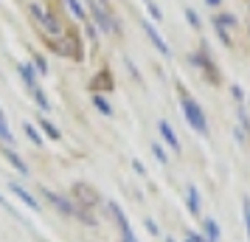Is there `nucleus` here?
I'll list each match as a JSON object with an SVG mask.
<instances>
[{
  "instance_id": "nucleus-30",
  "label": "nucleus",
  "mask_w": 250,
  "mask_h": 242,
  "mask_svg": "<svg viewBox=\"0 0 250 242\" xmlns=\"http://www.w3.org/2000/svg\"><path fill=\"white\" fill-rule=\"evenodd\" d=\"M208 3H211V6H219V3H222V0H208Z\"/></svg>"
},
{
  "instance_id": "nucleus-15",
  "label": "nucleus",
  "mask_w": 250,
  "mask_h": 242,
  "mask_svg": "<svg viewBox=\"0 0 250 242\" xmlns=\"http://www.w3.org/2000/svg\"><path fill=\"white\" fill-rule=\"evenodd\" d=\"M93 107L102 110V115H113V107H110V102L104 99L102 93H93Z\"/></svg>"
},
{
  "instance_id": "nucleus-29",
  "label": "nucleus",
  "mask_w": 250,
  "mask_h": 242,
  "mask_svg": "<svg viewBox=\"0 0 250 242\" xmlns=\"http://www.w3.org/2000/svg\"><path fill=\"white\" fill-rule=\"evenodd\" d=\"M0 206H3V208H9V203H6V200H3V195H0Z\"/></svg>"
},
{
  "instance_id": "nucleus-3",
  "label": "nucleus",
  "mask_w": 250,
  "mask_h": 242,
  "mask_svg": "<svg viewBox=\"0 0 250 242\" xmlns=\"http://www.w3.org/2000/svg\"><path fill=\"white\" fill-rule=\"evenodd\" d=\"M70 197H73L82 208H87V211H93V208L102 203L99 192H96L90 183H73V186H70Z\"/></svg>"
},
{
  "instance_id": "nucleus-7",
  "label": "nucleus",
  "mask_w": 250,
  "mask_h": 242,
  "mask_svg": "<svg viewBox=\"0 0 250 242\" xmlns=\"http://www.w3.org/2000/svg\"><path fill=\"white\" fill-rule=\"evenodd\" d=\"M203 200H200V192H197V186H186V208H188V214H194V217H200V211H203Z\"/></svg>"
},
{
  "instance_id": "nucleus-20",
  "label": "nucleus",
  "mask_w": 250,
  "mask_h": 242,
  "mask_svg": "<svg viewBox=\"0 0 250 242\" xmlns=\"http://www.w3.org/2000/svg\"><path fill=\"white\" fill-rule=\"evenodd\" d=\"M152 152H155V158H158V163H169V155L163 152V147H160V144H152Z\"/></svg>"
},
{
  "instance_id": "nucleus-16",
  "label": "nucleus",
  "mask_w": 250,
  "mask_h": 242,
  "mask_svg": "<svg viewBox=\"0 0 250 242\" xmlns=\"http://www.w3.org/2000/svg\"><path fill=\"white\" fill-rule=\"evenodd\" d=\"M65 6H68V12L76 17V20H84V9H82L79 0H65Z\"/></svg>"
},
{
  "instance_id": "nucleus-18",
  "label": "nucleus",
  "mask_w": 250,
  "mask_h": 242,
  "mask_svg": "<svg viewBox=\"0 0 250 242\" xmlns=\"http://www.w3.org/2000/svg\"><path fill=\"white\" fill-rule=\"evenodd\" d=\"M23 130H25V135H28V141H31V144H42V138H40V130H37L34 124H23Z\"/></svg>"
},
{
  "instance_id": "nucleus-19",
  "label": "nucleus",
  "mask_w": 250,
  "mask_h": 242,
  "mask_svg": "<svg viewBox=\"0 0 250 242\" xmlns=\"http://www.w3.org/2000/svg\"><path fill=\"white\" fill-rule=\"evenodd\" d=\"M31 96H34V102L40 104L42 110H48V107H51V104H48V99H45V93H42V88H34V90H31Z\"/></svg>"
},
{
  "instance_id": "nucleus-24",
  "label": "nucleus",
  "mask_w": 250,
  "mask_h": 242,
  "mask_svg": "<svg viewBox=\"0 0 250 242\" xmlns=\"http://www.w3.org/2000/svg\"><path fill=\"white\" fill-rule=\"evenodd\" d=\"M146 9H149V14H152L155 20H160V9L155 6V3H152V0H146Z\"/></svg>"
},
{
  "instance_id": "nucleus-12",
  "label": "nucleus",
  "mask_w": 250,
  "mask_h": 242,
  "mask_svg": "<svg viewBox=\"0 0 250 242\" xmlns=\"http://www.w3.org/2000/svg\"><path fill=\"white\" fill-rule=\"evenodd\" d=\"M0 144H3V147H12V150H14V132L9 130V121H6L3 110H0Z\"/></svg>"
},
{
  "instance_id": "nucleus-31",
  "label": "nucleus",
  "mask_w": 250,
  "mask_h": 242,
  "mask_svg": "<svg viewBox=\"0 0 250 242\" xmlns=\"http://www.w3.org/2000/svg\"><path fill=\"white\" fill-rule=\"evenodd\" d=\"M166 242H174V240H171V237H169V240H166Z\"/></svg>"
},
{
  "instance_id": "nucleus-13",
  "label": "nucleus",
  "mask_w": 250,
  "mask_h": 242,
  "mask_svg": "<svg viewBox=\"0 0 250 242\" xmlns=\"http://www.w3.org/2000/svg\"><path fill=\"white\" fill-rule=\"evenodd\" d=\"M40 130H42V132H45L51 141H59V138H62V132L57 130V124H51V121H48V115H40Z\"/></svg>"
},
{
  "instance_id": "nucleus-6",
  "label": "nucleus",
  "mask_w": 250,
  "mask_h": 242,
  "mask_svg": "<svg viewBox=\"0 0 250 242\" xmlns=\"http://www.w3.org/2000/svg\"><path fill=\"white\" fill-rule=\"evenodd\" d=\"M34 14L40 17V23L45 25V31H48L51 37H59V34H62V25H59V20L54 17V14H45L40 6H34Z\"/></svg>"
},
{
  "instance_id": "nucleus-11",
  "label": "nucleus",
  "mask_w": 250,
  "mask_h": 242,
  "mask_svg": "<svg viewBox=\"0 0 250 242\" xmlns=\"http://www.w3.org/2000/svg\"><path fill=\"white\" fill-rule=\"evenodd\" d=\"M203 237L208 242H219V237H222V234H219V225H216V220H211V217H205L203 220Z\"/></svg>"
},
{
  "instance_id": "nucleus-25",
  "label": "nucleus",
  "mask_w": 250,
  "mask_h": 242,
  "mask_svg": "<svg viewBox=\"0 0 250 242\" xmlns=\"http://www.w3.org/2000/svg\"><path fill=\"white\" fill-rule=\"evenodd\" d=\"M146 228H149V234H152V237H158V225H155L152 220H146Z\"/></svg>"
},
{
  "instance_id": "nucleus-17",
  "label": "nucleus",
  "mask_w": 250,
  "mask_h": 242,
  "mask_svg": "<svg viewBox=\"0 0 250 242\" xmlns=\"http://www.w3.org/2000/svg\"><path fill=\"white\" fill-rule=\"evenodd\" d=\"M242 217H245V231H248V240H250V197L242 200Z\"/></svg>"
},
{
  "instance_id": "nucleus-1",
  "label": "nucleus",
  "mask_w": 250,
  "mask_h": 242,
  "mask_svg": "<svg viewBox=\"0 0 250 242\" xmlns=\"http://www.w3.org/2000/svg\"><path fill=\"white\" fill-rule=\"evenodd\" d=\"M40 195L48 200V206H54L59 211V214H65V217H73V220H82L84 225H93L96 222V217H93V211H87V208H82L76 200L70 195H59V192H54V189H48V186H42L40 189Z\"/></svg>"
},
{
  "instance_id": "nucleus-2",
  "label": "nucleus",
  "mask_w": 250,
  "mask_h": 242,
  "mask_svg": "<svg viewBox=\"0 0 250 242\" xmlns=\"http://www.w3.org/2000/svg\"><path fill=\"white\" fill-rule=\"evenodd\" d=\"M180 107H183V115H186V121L191 124L194 132H197V135H208V121H205L203 107L194 102L188 93H180Z\"/></svg>"
},
{
  "instance_id": "nucleus-10",
  "label": "nucleus",
  "mask_w": 250,
  "mask_h": 242,
  "mask_svg": "<svg viewBox=\"0 0 250 242\" xmlns=\"http://www.w3.org/2000/svg\"><path fill=\"white\" fill-rule=\"evenodd\" d=\"M0 152H3V161H9L20 175H28V166H25V161H20V155H17L12 147H0Z\"/></svg>"
},
{
  "instance_id": "nucleus-23",
  "label": "nucleus",
  "mask_w": 250,
  "mask_h": 242,
  "mask_svg": "<svg viewBox=\"0 0 250 242\" xmlns=\"http://www.w3.org/2000/svg\"><path fill=\"white\" fill-rule=\"evenodd\" d=\"M34 65H37V73H42V76L48 73V65H45V59L42 57H34Z\"/></svg>"
},
{
  "instance_id": "nucleus-22",
  "label": "nucleus",
  "mask_w": 250,
  "mask_h": 242,
  "mask_svg": "<svg viewBox=\"0 0 250 242\" xmlns=\"http://www.w3.org/2000/svg\"><path fill=\"white\" fill-rule=\"evenodd\" d=\"M186 17H188V23H191L194 28H200V17H197V12H194V9H186Z\"/></svg>"
},
{
  "instance_id": "nucleus-8",
  "label": "nucleus",
  "mask_w": 250,
  "mask_h": 242,
  "mask_svg": "<svg viewBox=\"0 0 250 242\" xmlns=\"http://www.w3.org/2000/svg\"><path fill=\"white\" fill-rule=\"evenodd\" d=\"M158 130H160V138L169 144L171 150H180V138H177V132H174V127H171L169 121L163 118V121H158Z\"/></svg>"
},
{
  "instance_id": "nucleus-27",
  "label": "nucleus",
  "mask_w": 250,
  "mask_h": 242,
  "mask_svg": "<svg viewBox=\"0 0 250 242\" xmlns=\"http://www.w3.org/2000/svg\"><path fill=\"white\" fill-rule=\"evenodd\" d=\"M132 169H135L138 175H144V163H138V161H132Z\"/></svg>"
},
{
  "instance_id": "nucleus-9",
  "label": "nucleus",
  "mask_w": 250,
  "mask_h": 242,
  "mask_svg": "<svg viewBox=\"0 0 250 242\" xmlns=\"http://www.w3.org/2000/svg\"><path fill=\"white\" fill-rule=\"evenodd\" d=\"M9 189H12V195L20 197V200H23V203H25L28 208H31V211H40V208H42L40 203H37V197L31 195V192H25V189H23L20 183H14V180H12V183H9Z\"/></svg>"
},
{
  "instance_id": "nucleus-5",
  "label": "nucleus",
  "mask_w": 250,
  "mask_h": 242,
  "mask_svg": "<svg viewBox=\"0 0 250 242\" xmlns=\"http://www.w3.org/2000/svg\"><path fill=\"white\" fill-rule=\"evenodd\" d=\"M141 28L146 31V37L152 40V43H155V48H158L160 54H163V57H169V54H171V48L166 45V40H163V37H160L158 31H155V25L149 23V20H141Z\"/></svg>"
},
{
  "instance_id": "nucleus-21",
  "label": "nucleus",
  "mask_w": 250,
  "mask_h": 242,
  "mask_svg": "<svg viewBox=\"0 0 250 242\" xmlns=\"http://www.w3.org/2000/svg\"><path fill=\"white\" fill-rule=\"evenodd\" d=\"M186 242H208V240H205L203 234H197V231L188 228V231H186Z\"/></svg>"
},
{
  "instance_id": "nucleus-14",
  "label": "nucleus",
  "mask_w": 250,
  "mask_h": 242,
  "mask_svg": "<svg viewBox=\"0 0 250 242\" xmlns=\"http://www.w3.org/2000/svg\"><path fill=\"white\" fill-rule=\"evenodd\" d=\"M17 70H20V79H23L31 90H34V88H40V85H37V73H34V68H31V65H25V62H23Z\"/></svg>"
},
{
  "instance_id": "nucleus-4",
  "label": "nucleus",
  "mask_w": 250,
  "mask_h": 242,
  "mask_svg": "<svg viewBox=\"0 0 250 242\" xmlns=\"http://www.w3.org/2000/svg\"><path fill=\"white\" fill-rule=\"evenodd\" d=\"M107 208H110V214H113L115 225H118V234H121V242H138L135 231H132V222L126 220L124 208L118 206V203H107Z\"/></svg>"
},
{
  "instance_id": "nucleus-26",
  "label": "nucleus",
  "mask_w": 250,
  "mask_h": 242,
  "mask_svg": "<svg viewBox=\"0 0 250 242\" xmlns=\"http://www.w3.org/2000/svg\"><path fill=\"white\" fill-rule=\"evenodd\" d=\"M230 90H233V99H236V102H242V88H239V85H233Z\"/></svg>"
},
{
  "instance_id": "nucleus-28",
  "label": "nucleus",
  "mask_w": 250,
  "mask_h": 242,
  "mask_svg": "<svg viewBox=\"0 0 250 242\" xmlns=\"http://www.w3.org/2000/svg\"><path fill=\"white\" fill-rule=\"evenodd\" d=\"M96 6H102V9H107V0H96Z\"/></svg>"
}]
</instances>
